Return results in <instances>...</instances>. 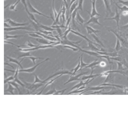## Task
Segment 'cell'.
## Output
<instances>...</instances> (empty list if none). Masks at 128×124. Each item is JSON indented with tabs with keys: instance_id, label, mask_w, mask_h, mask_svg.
Listing matches in <instances>:
<instances>
[{
	"instance_id": "obj_27",
	"label": "cell",
	"mask_w": 128,
	"mask_h": 124,
	"mask_svg": "<svg viewBox=\"0 0 128 124\" xmlns=\"http://www.w3.org/2000/svg\"><path fill=\"white\" fill-rule=\"evenodd\" d=\"M42 81H42V80H40L39 78H38V76H37L36 74L35 75V81H34V82H33V84H37V83H42Z\"/></svg>"
},
{
	"instance_id": "obj_40",
	"label": "cell",
	"mask_w": 128,
	"mask_h": 124,
	"mask_svg": "<svg viewBox=\"0 0 128 124\" xmlns=\"http://www.w3.org/2000/svg\"><path fill=\"white\" fill-rule=\"evenodd\" d=\"M124 93L125 94H127V93H128V88H124Z\"/></svg>"
},
{
	"instance_id": "obj_37",
	"label": "cell",
	"mask_w": 128,
	"mask_h": 124,
	"mask_svg": "<svg viewBox=\"0 0 128 124\" xmlns=\"http://www.w3.org/2000/svg\"><path fill=\"white\" fill-rule=\"evenodd\" d=\"M128 29V24L125 25H123V26H121V29Z\"/></svg>"
},
{
	"instance_id": "obj_41",
	"label": "cell",
	"mask_w": 128,
	"mask_h": 124,
	"mask_svg": "<svg viewBox=\"0 0 128 124\" xmlns=\"http://www.w3.org/2000/svg\"><path fill=\"white\" fill-rule=\"evenodd\" d=\"M68 2H69V4L70 2H71V1H70V0H68Z\"/></svg>"
},
{
	"instance_id": "obj_28",
	"label": "cell",
	"mask_w": 128,
	"mask_h": 124,
	"mask_svg": "<svg viewBox=\"0 0 128 124\" xmlns=\"http://www.w3.org/2000/svg\"><path fill=\"white\" fill-rule=\"evenodd\" d=\"M28 59H30L31 60H32L33 62V63H35V62L36 59H42L43 58H37V57H33V56H28V57H27Z\"/></svg>"
},
{
	"instance_id": "obj_21",
	"label": "cell",
	"mask_w": 128,
	"mask_h": 124,
	"mask_svg": "<svg viewBox=\"0 0 128 124\" xmlns=\"http://www.w3.org/2000/svg\"><path fill=\"white\" fill-rule=\"evenodd\" d=\"M92 36H93V39H95V40H96V42H97V43H98V44H99L100 45H101V46H102V47H105V45L103 44V43H102V42H101L100 40H99V38H98V36H97L95 34H92Z\"/></svg>"
},
{
	"instance_id": "obj_22",
	"label": "cell",
	"mask_w": 128,
	"mask_h": 124,
	"mask_svg": "<svg viewBox=\"0 0 128 124\" xmlns=\"http://www.w3.org/2000/svg\"><path fill=\"white\" fill-rule=\"evenodd\" d=\"M116 39H117V40H116V45L115 49L116 52H118V51L121 49V44H120V40H119L118 38H116Z\"/></svg>"
},
{
	"instance_id": "obj_1",
	"label": "cell",
	"mask_w": 128,
	"mask_h": 124,
	"mask_svg": "<svg viewBox=\"0 0 128 124\" xmlns=\"http://www.w3.org/2000/svg\"><path fill=\"white\" fill-rule=\"evenodd\" d=\"M120 13L119 11H118V7H116V16L113 17V18H105L106 20H115L116 21V25H117V29L119 30L120 29V28H119V20H120Z\"/></svg>"
},
{
	"instance_id": "obj_20",
	"label": "cell",
	"mask_w": 128,
	"mask_h": 124,
	"mask_svg": "<svg viewBox=\"0 0 128 124\" xmlns=\"http://www.w3.org/2000/svg\"><path fill=\"white\" fill-rule=\"evenodd\" d=\"M8 60H9L10 62H11V63H16V64H17V66H21V69H23V67H22V66L21 65V63H20V62L17 59H12V58H10V57H8Z\"/></svg>"
},
{
	"instance_id": "obj_36",
	"label": "cell",
	"mask_w": 128,
	"mask_h": 124,
	"mask_svg": "<svg viewBox=\"0 0 128 124\" xmlns=\"http://www.w3.org/2000/svg\"><path fill=\"white\" fill-rule=\"evenodd\" d=\"M61 28H58V29H57V32L58 33V34L60 35V36H63L64 35L62 34V32H61Z\"/></svg>"
},
{
	"instance_id": "obj_18",
	"label": "cell",
	"mask_w": 128,
	"mask_h": 124,
	"mask_svg": "<svg viewBox=\"0 0 128 124\" xmlns=\"http://www.w3.org/2000/svg\"><path fill=\"white\" fill-rule=\"evenodd\" d=\"M86 48H89L93 52H100L101 49L100 48H98V47H96L94 46V44H89V46H87Z\"/></svg>"
},
{
	"instance_id": "obj_32",
	"label": "cell",
	"mask_w": 128,
	"mask_h": 124,
	"mask_svg": "<svg viewBox=\"0 0 128 124\" xmlns=\"http://www.w3.org/2000/svg\"><path fill=\"white\" fill-rule=\"evenodd\" d=\"M26 44L28 45V47H37V46H39V45H35V44H32L30 41H28Z\"/></svg>"
},
{
	"instance_id": "obj_12",
	"label": "cell",
	"mask_w": 128,
	"mask_h": 124,
	"mask_svg": "<svg viewBox=\"0 0 128 124\" xmlns=\"http://www.w3.org/2000/svg\"><path fill=\"white\" fill-rule=\"evenodd\" d=\"M76 21H77L79 25H81L86 23V21H85L84 19L80 16L79 13H77V14H76Z\"/></svg>"
},
{
	"instance_id": "obj_42",
	"label": "cell",
	"mask_w": 128,
	"mask_h": 124,
	"mask_svg": "<svg viewBox=\"0 0 128 124\" xmlns=\"http://www.w3.org/2000/svg\"><path fill=\"white\" fill-rule=\"evenodd\" d=\"M96 2V0H92V2Z\"/></svg>"
},
{
	"instance_id": "obj_10",
	"label": "cell",
	"mask_w": 128,
	"mask_h": 124,
	"mask_svg": "<svg viewBox=\"0 0 128 124\" xmlns=\"http://www.w3.org/2000/svg\"><path fill=\"white\" fill-rule=\"evenodd\" d=\"M104 3L105 6V8H106V13L107 14H112V10H111V6L109 3V0H104Z\"/></svg>"
},
{
	"instance_id": "obj_34",
	"label": "cell",
	"mask_w": 128,
	"mask_h": 124,
	"mask_svg": "<svg viewBox=\"0 0 128 124\" xmlns=\"http://www.w3.org/2000/svg\"><path fill=\"white\" fill-rule=\"evenodd\" d=\"M119 3L123 4L124 6H128V1H123V0H118Z\"/></svg>"
},
{
	"instance_id": "obj_16",
	"label": "cell",
	"mask_w": 128,
	"mask_h": 124,
	"mask_svg": "<svg viewBox=\"0 0 128 124\" xmlns=\"http://www.w3.org/2000/svg\"><path fill=\"white\" fill-rule=\"evenodd\" d=\"M79 5V1L77 2V1H76V2H74V3L72 5V6H71V9H70V10H69V15H71V14H72V13L74 12V11H75L76 10V8H77V7H77V6Z\"/></svg>"
},
{
	"instance_id": "obj_39",
	"label": "cell",
	"mask_w": 128,
	"mask_h": 124,
	"mask_svg": "<svg viewBox=\"0 0 128 124\" xmlns=\"http://www.w3.org/2000/svg\"><path fill=\"white\" fill-rule=\"evenodd\" d=\"M76 2V0H72V1H71V2L69 3V7H70L71 6H72V5L74 3V2Z\"/></svg>"
},
{
	"instance_id": "obj_15",
	"label": "cell",
	"mask_w": 128,
	"mask_h": 124,
	"mask_svg": "<svg viewBox=\"0 0 128 124\" xmlns=\"http://www.w3.org/2000/svg\"><path fill=\"white\" fill-rule=\"evenodd\" d=\"M86 29L87 30V33H88V34H92V33H94V34H96L97 33H100L101 32L100 30L93 29V28L90 27V26H86Z\"/></svg>"
},
{
	"instance_id": "obj_2",
	"label": "cell",
	"mask_w": 128,
	"mask_h": 124,
	"mask_svg": "<svg viewBox=\"0 0 128 124\" xmlns=\"http://www.w3.org/2000/svg\"><path fill=\"white\" fill-rule=\"evenodd\" d=\"M107 29L109 30V31H111L112 33H113L114 34L116 35V38H118L119 40H120V42H121V44H122V45H123V46H125L126 47H127L128 48V41L127 40H125V39H123L122 36H120L116 32V31H114L113 29H109V28H107Z\"/></svg>"
},
{
	"instance_id": "obj_30",
	"label": "cell",
	"mask_w": 128,
	"mask_h": 124,
	"mask_svg": "<svg viewBox=\"0 0 128 124\" xmlns=\"http://www.w3.org/2000/svg\"><path fill=\"white\" fill-rule=\"evenodd\" d=\"M14 76H10V77L9 78H7V79H5V81H4V83L6 84V83H7V81L9 82V81H14Z\"/></svg>"
},
{
	"instance_id": "obj_3",
	"label": "cell",
	"mask_w": 128,
	"mask_h": 124,
	"mask_svg": "<svg viewBox=\"0 0 128 124\" xmlns=\"http://www.w3.org/2000/svg\"><path fill=\"white\" fill-rule=\"evenodd\" d=\"M28 9L30 10V11L32 13H37V14H39V15H42V16H43V17H46L47 18H50V19H52V17H48V16H46L45 14H43V13H40L39 11H38L36 9H35L32 5H31L30 3V0H28Z\"/></svg>"
},
{
	"instance_id": "obj_14",
	"label": "cell",
	"mask_w": 128,
	"mask_h": 124,
	"mask_svg": "<svg viewBox=\"0 0 128 124\" xmlns=\"http://www.w3.org/2000/svg\"><path fill=\"white\" fill-rule=\"evenodd\" d=\"M98 76H101V74H95V75H93V74H90V75H88V76H83L82 78H81V81L87 80V79H91V78H97V77H98Z\"/></svg>"
},
{
	"instance_id": "obj_13",
	"label": "cell",
	"mask_w": 128,
	"mask_h": 124,
	"mask_svg": "<svg viewBox=\"0 0 128 124\" xmlns=\"http://www.w3.org/2000/svg\"><path fill=\"white\" fill-rule=\"evenodd\" d=\"M113 74H114V73H110V74H109V75L107 76L106 77V79H105V83H106V82H108V81H109V82H113V81H114V75H113Z\"/></svg>"
},
{
	"instance_id": "obj_7",
	"label": "cell",
	"mask_w": 128,
	"mask_h": 124,
	"mask_svg": "<svg viewBox=\"0 0 128 124\" xmlns=\"http://www.w3.org/2000/svg\"><path fill=\"white\" fill-rule=\"evenodd\" d=\"M8 21V23L10 24V26H13V27H18V26H24V25H28V23H17V22L12 21L11 19L8 18V19H6L5 20V22Z\"/></svg>"
},
{
	"instance_id": "obj_38",
	"label": "cell",
	"mask_w": 128,
	"mask_h": 124,
	"mask_svg": "<svg viewBox=\"0 0 128 124\" xmlns=\"http://www.w3.org/2000/svg\"><path fill=\"white\" fill-rule=\"evenodd\" d=\"M105 65H106V64H105V62H101V63H100V66H105Z\"/></svg>"
},
{
	"instance_id": "obj_23",
	"label": "cell",
	"mask_w": 128,
	"mask_h": 124,
	"mask_svg": "<svg viewBox=\"0 0 128 124\" xmlns=\"http://www.w3.org/2000/svg\"><path fill=\"white\" fill-rule=\"evenodd\" d=\"M24 36L22 35H17V36H10V35H5V40H6L7 39L10 38H19V37H23Z\"/></svg>"
},
{
	"instance_id": "obj_35",
	"label": "cell",
	"mask_w": 128,
	"mask_h": 124,
	"mask_svg": "<svg viewBox=\"0 0 128 124\" xmlns=\"http://www.w3.org/2000/svg\"><path fill=\"white\" fill-rule=\"evenodd\" d=\"M67 89H62V90H60V91H58V92H56L54 94H62L63 92H64L65 91H66Z\"/></svg>"
},
{
	"instance_id": "obj_29",
	"label": "cell",
	"mask_w": 128,
	"mask_h": 124,
	"mask_svg": "<svg viewBox=\"0 0 128 124\" xmlns=\"http://www.w3.org/2000/svg\"><path fill=\"white\" fill-rule=\"evenodd\" d=\"M28 56H31V54L29 52H27V53H23L22 55H20L18 56V58H23V57H28Z\"/></svg>"
},
{
	"instance_id": "obj_26",
	"label": "cell",
	"mask_w": 128,
	"mask_h": 124,
	"mask_svg": "<svg viewBox=\"0 0 128 124\" xmlns=\"http://www.w3.org/2000/svg\"><path fill=\"white\" fill-rule=\"evenodd\" d=\"M82 2H83V0H79V5H78L77 9L81 10V11H83V8H82Z\"/></svg>"
},
{
	"instance_id": "obj_17",
	"label": "cell",
	"mask_w": 128,
	"mask_h": 124,
	"mask_svg": "<svg viewBox=\"0 0 128 124\" xmlns=\"http://www.w3.org/2000/svg\"><path fill=\"white\" fill-rule=\"evenodd\" d=\"M39 26L40 27V28H42V29H43L44 30H46V31H51V32H53V31L57 30V29H53V28H50V27H48V26H45V25H42L40 22L39 23Z\"/></svg>"
},
{
	"instance_id": "obj_31",
	"label": "cell",
	"mask_w": 128,
	"mask_h": 124,
	"mask_svg": "<svg viewBox=\"0 0 128 124\" xmlns=\"http://www.w3.org/2000/svg\"><path fill=\"white\" fill-rule=\"evenodd\" d=\"M21 1L22 2V3H23V5L25 7V10L28 12H29V10H28V7H27V3H26V0H21Z\"/></svg>"
},
{
	"instance_id": "obj_6",
	"label": "cell",
	"mask_w": 128,
	"mask_h": 124,
	"mask_svg": "<svg viewBox=\"0 0 128 124\" xmlns=\"http://www.w3.org/2000/svg\"><path fill=\"white\" fill-rule=\"evenodd\" d=\"M87 72H85V73H82V74H79L78 75H71V78L69 79V81H67V82L64 83V85H66L68 83H70V82H72L74 81H81V78L79 79V77H80V76H83L84 74H87Z\"/></svg>"
},
{
	"instance_id": "obj_9",
	"label": "cell",
	"mask_w": 128,
	"mask_h": 124,
	"mask_svg": "<svg viewBox=\"0 0 128 124\" xmlns=\"http://www.w3.org/2000/svg\"><path fill=\"white\" fill-rule=\"evenodd\" d=\"M87 25L90 24V23H93V24H96V25H100V26H103L101 23H99L98 21V18H96V17H92V18H90V19L89 21H87Z\"/></svg>"
},
{
	"instance_id": "obj_25",
	"label": "cell",
	"mask_w": 128,
	"mask_h": 124,
	"mask_svg": "<svg viewBox=\"0 0 128 124\" xmlns=\"http://www.w3.org/2000/svg\"><path fill=\"white\" fill-rule=\"evenodd\" d=\"M19 2H20V0H16V2L14 4H13V5H11L10 7V10H16V7H17V5L18 3H19Z\"/></svg>"
},
{
	"instance_id": "obj_5",
	"label": "cell",
	"mask_w": 128,
	"mask_h": 124,
	"mask_svg": "<svg viewBox=\"0 0 128 124\" xmlns=\"http://www.w3.org/2000/svg\"><path fill=\"white\" fill-rule=\"evenodd\" d=\"M19 29H22V30H29V31H32V29H31L29 26H18V27H9V28H5L4 30L5 32H10V31H13V30H19Z\"/></svg>"
},
{
	"instance_id": "obj_24",
	"label": "cell",
	"mask_w": 128,
	"mask_h": 124,
	"mask_svg": "<svg viewBox=\"0 0 128 124\" xmlns=\"http://www.w3.org/2000/svg\"><path fill=\"white\" fill-rule=\"evenodd\" d=\"M80 63H81V66H80V69H79V70H82V68H84V67H86L88 64L83 63V61H82V55H80Z\"/></svg>"
},
{
	"instance_id": "obj_8",
	"label": "cell",
	"mask_w": 128,
	"mask_h": 124,
	"mask_svg": "<svg viewBox=\"0 0 128 124\" xmlns=\"http://www.w3.org/2000/svg\"><path fill=\"white\" fill-rule=\"evenodd\" d=\"M81 41L82 40H79L78 42H72V41H70V40H69L67 39V40H61V44H63V45H70V46L76 47V45L79 44V43H81Z\"/></svg>"
},
{
	"instance_id": "obj_33",
	"label": "cell",
	"mask_w": 128,
	"mask_h": 124,
	"mask_svg": "<svg viewBox=\"0 0 128 124\" xmlns=\"http://www.w3.org/2000/svg\"><path fill=\"white\" fill-rule=\"evenodd\" d=\"M56 92H57V91H56V89H55V88H54V89H53L52 90H50L49 92H47V93H46V95H49V94H54Z\"/></svg>"
},
{
	"instance_id": "obj_11",
	"label": "cell",
	"mask_w": 128,
	"mask_h": 124,
	"mask_svg": "<svg viewBox=\"0 0 128 124\" xmlns=\"http://www.w3.org/2000/svg\"><path fill=\"white\" fill-rule=\"evenodd\" d=\"M90 16V18H92V17H95L96 15L97 16H98V17H100V14L97 12V10H96V8H95V2H92V11H91V13H89Z\"/></svg>"
},
{
	"instance_id": "obj_19",
	"label": "cell",
	"mask_w": 128,
	"mask_h": 124,
	"mask_svg": "<svg viewBox=\"0 0 128 124\" xmlns=\"http://www.w3.org/2000/svg\"><path fill=\"white\" fill-rule=\"evenodd\" d=\"M14 88H15V87H14L13 85L9 81V82H8V89H7V90H8V92H10V94H12V95L14 94V92H13Z\"/></svg>"
},
{
	"instance_id": "obj_4",
	"label": "cell",
	"mask_w": 128,
	"mask_h": 124,
	"mask_svg": "<svg viewBox=\"0 0 128 124\" xmlns=\"http://www.w3.org/2000/svg\"><path fill=\"white\" fill-rule=\"evenodd\" d=\"M50 59L49 58H47V59H46V60H44V61H42V62H41V63H37L36 65H35L33 67H32V68H29V69H21V70H19V71H20V73L21 72H25V73H32V72H34L35 70V69L38 67V66H39L40 64H42V63H44V62H46V61H47V60H49Z\"/></svg>"
}]
</instances>
